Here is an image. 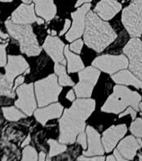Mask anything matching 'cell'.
<instances>
[{"mask_svg": "<svg viewBox=\"0 0 142 161\" xmlns=\"http://www.w3.org/2000/svg\"><path fill=\"white\" fill-rule=\"evenodd\" d=\"M48 143L50 145V153H49V157L52 158L54 156H57L60 153H64L67 149L66 144L61 143L55 139H49Z\"/></svg>", "mask_w": 142, "mask_h": 161, "instance_id": "obj_26", "label": "cell"}, {"mask_svg": "<svg viewBox=\"0 0 142 161\" xmlns=\"http://www.w3.org/2000/svg\"><path fill=\"white\" fill-rule=\"evenodd\" d=\"M105 158L103 155L99 156H91V157H87V156L81 155L78 158L77 161H105Z\"/></svg>", "mask_w": 142, "mask_h": 161, "instance_id": "obj_32", "label": "cell"}, {"mask_svg": "<svg viewBox=\"0 0 142 161\" xmlns=\"http://www.w3.org/2000/svg\"><path fill=\"white\" fill-rule=\"evenodd\" d=\"M39 153L33 146L27 145L23 148L22 158L20 161H39Z\"/></svg>", "mask_w": 142, "mask_h": 161, "instance_id": "obj_27", "label": "cell"}, {"mask_svg": "<svg viewBox=\"0 0 142 161\" xmlns=\"http://www.w3.org/2000/svg\"><path fill=\"white\" fill-rule=\"evenodd\" d=\"M30 141H31V137H30V135H29L27 137V138H26V139H25V140L24 141V142H23L22 147H25V146L29 145Z\"/></svg>", "mask_w": 142, "mask_h": 161, "instance_id": "obj_39", "label": "cell"}, {"mask_svg": "<svg viewBox=\"0 0 142 161\" xmlns=\"http://www.w3.org/2000/svg\"><path fill=\"white\" fill-rule=\"evenodd\" d=\"M112 80L120 85L133 86L137 89H142V80L133 74L130 70H121L113 74Z\"/></svg>", "mask_w": 142, "mask_h": 161, "instance_id": "obj_21", "label": "cell"}, {"mask_svg": "<svg viewBox=\"0 0 142 161\" xmlns=\"http://www.w3.org/2000/svg\"><path fill=\"white\" fill-rule=\"evenodd\" d=\"M25 80V76L24 75H18L16 79L14 80V81H13V92H15V90L17 89L19 86L23 85L24 84V82Z\"/></svg>", "mask_w": 142, "mask_h": 161, "instance_id": "obj_34", "label": "cell"}, {"mask_svg": "<svg viewBox=\"0 0 142 161\" xmlns=\"http://www.w3.org/2000/svg\"><path fill=\"white\" fill-rule=\"evenodd\" d=\"M11 20L16 25H31L34 23H38L39 25L45 24V19L43 18L36 16L34 4H20L13 12Z\"/></svg>", "mask_w": 142, "mask_h": 161, "instance_id": "obj_12", "label": "cell"}, {"mask_svg": "<svg viewBox=\"0 0 142 161\" xmlns=\"http://www.w3.org/2000/svg\"><path fill=\"white\" fill-rule=\"evenodd\" d=\"M65 55L66 60H68V72H80V70L85 69V65L83 63L82 59L77 54L71 52L69 45H65Z\"/></svg>", "mask_w": 142, "mask_h": 161, "instance_id": "obj_22", "label": "cell"}, {"mask_svg": "<svg viewBox=\"0 0 142 161\" xmlns=\"http://www.w3.org/2000/svg\"><path fill=\"white\" fill-rule=\"evenodd\" d=\"M42 47L55 63H60L62 65L66 64L65 57V45L60 38L49 35L45 39Z\"/></svg>", "mask_w": 142, "mask_h": 161, "instance_id": "obj_14", "label": "cell"}, {"mask_svg": "<svg viewBox=\"0 0 142 161\" xmlns=\"http://www.w3.org/2000/svg\"><path fill=\"white\" fill-rule=\"evenodd\" d=\"M130 133L136 138H142V118H136L130 124Z\"/></svg>", "mask_w": 142, "mask_h": 161, "instance_id": "obj_28", "label": "cell"}, {"mask_svg": "<svg viewBox=\"0 0 142 161\" xmlns=\"http://www.w3.org/2000/svg\"><path fill=\"white\" fill-rule=\"evenodd\" d=\"M29 65L22 55H8L7 65H5V76L8 81L13 83L14 80L25 71L29 70Z\"/></svg>", "mask_w": 142, "mask_h": 161, "instance_id": "obj_13", "label": "cell"}, {"mask_svg": "<svg viewBox=\"0 0 142 161\" xmlns=\"http://www.w3.org/2000/svg\"><path fill=\"white\" fill-rule=\"evenodd\" d=\"M34 2L35 12L45 21L50 22L57 14V7L54 0H33Z\"/></svg>", "mask_w": 142, "mask_h": 161, "instance_id": "obj_20", "label": "cell"}, {"mask_svg": "<svg viewBox=\"0 0 142 161\" xmlns=\"http://www.w3.org/2000/svg\"><path fill=\"white\" fill-rule=\"evenodd\" d=\"M0 161H8V156L7 155H3L2 157V158L0 159Z\"/></svg>", "mask_w": 142, "mask_h": 161, "instance_id": "obj_43", "label": "cell"}, {"mask_svg": "<svg viewBox=\"0 0 142 161\" xmlns=\"http://www.w3.org/2000/svg\"><path fill=\"white\" fill-rule=\"evenodd\" d=\"M122 24L132 38L142 35V0H135L123 9Z\"/></svg>", "mask_w": 142, "mask_h": 161, "instance_id": "obj_6", "label": "cell"}, {"mask_svg": "<svg viewBox=\"0 0 142 161\" xmlns=\"http://www.w3.org/2000/svg\"><path fill=\"white\" fill-rule=\"evenodd\" d=\"M39 161H46V154L45 152L41 151L39 153Z\"/></svg>", "mask_w": 142, "mask_h": 161, "instance_id": "obj_40", "label": "cell"}, {"mask_svg": "<svg viewBox=\"0 0 142 161\" xmlns=\"http://www.w3.org/2000/svg\"><path fill=\"white\" fill-rule=\"evenodd\" d=\"M100 75L99 69L88 66L79 72L80 81L75 86V92L78 98H90Z\"/></svg>", "mask_w": 142, "mask_h": 161, "instance_id": "obj_7", "label": "cell"}, {"mask_svg": "<svg viewBox=\"0 0 142 161\" xmlns=\"http://www.w3.org/2000/svg\"><path fill=\"white\" fill-rule=\"evenodd\" d=\"M83 45H84V41L81 39H78L75 42L71 43V45H70V50L75 54H80L82 50Z\"/></svg>", "mask_w": 142, "mask_h": 161, "instance_id": "obj_30", "label": "cell"}, {"mask_svg": "<svg viewBox=\"0 0 142 161\" xmlns=\"http://www.w3.org/2000/svg\"><path fill=\"white\" fill-rule=\"evenodd\" d=\"M13 83L8 81L5 75L0 73V96L8 97L13 99L16 94L13 90Z\"/></svg>", "mask_w": 142, "mask_h": 161, "instance_id": "obj_25", "label": "cell"}, {"mask_svg": "<svg viewBox=\"0 0 142 161\" xmlns=\"http://www.w3.org/2000/svg\"><path fill=\"white\" fill-rule=\"evenodd\" d=\"M46 161H51V160H50V157H48V158H46Z\"/></svg>", "mask_w": 142, "mask_h": 161, "instance_id": "obj_48", "label": "cell"}, {"mask_svg": "<svg viewBox=\"0 0 142 161\" xmlns=\"http://www.w3.org/2000/svg\"><path fill=\"white\" fill-rule=\"evenodd\" d=\"M123 52L129 60V70L142 80V41L132 38L123 48Z\"/></svg>", "mask_w": 142, "mask_h": 161, "instance_id": "obj_9", "label": "cell"}, {"mask_svg": "<svg viewBox=\"0 0 142 161\" xmlns=\"http://www.w3.org/2000/svg\"><path fill=\"white\" fill-rule=\"evenodd\" d=\"M93 0H77V3H76V4H75V7L79 8L80 6H82L84 3H90Z\"/></svg>", "mask_w": 142, "mask_h": 161, "instance_id": "obj_38", "label": "cell"}, {"mask_svg": "<svg viewBox=\"0 0 142 161\" xmlns=\"http://www.w3.org/2000/svg\"><path fill=\"white\" fill-rule=\"evenodd\" d=\"M142 147V141L140 138L134 135H129L120 141L117 149L128 160H132L135 158L137 151Z\"/></svg>", "mask_w": 142, "mask_h": 161, "instance_id": "obj_19", "label": "cell"}, {"mask_svg": "<svg viewBox=\"0 0 142 161\" xmlns=\"http://www.w3.org/2000/svg\"><path fill=\"white\" fill-rule=\"evenodd\" d=\"M122 8L121 3L116 0H100L95 7L94 12L105 21L112 19Z\"/></svg>", "mask_w": 142, "mask_h": 161, "instance_id": "obj_18", "label": "cell"}, {"mask_svg": "<svg viewBox=\"0 0 142 161\" xmlns=\"http://www.w3.org/2000/svg\"><path fill=\"white\" fill-rule=\"evenodd\" d=\"M71 21H70L69 19H66L65 21V25H64V28H63V30L60 31V35H65V33H67L68 32V30L70 29L71 26Z\"/></svg>", "mask_w": 142, "mask_h": 161, "instance_id": "obj_35", "label": "cell"}, {"mask_svg": "<svg viewBox=\"0 0 142 161\" xmlns=\"http://www.w3.org/2000/svg\"><path fill=\"white\" fill-rule=\"evenodd\" d=\"M64 111V107L60 103H54L43 108H38L34 112L35 119L43 126H45L47 122L55 118L61 117Z\"/></svg>", "mask_w": 142, "mask_h": 161, "instance_id": "obj_17", "label": "cell"}, {"mask_svg": "<svg viewBox=\"0 0 142 161\" xmlns=\"http://www.w3.org/2000/svg\"><path fill=\"white\" fill-rule=\"evenodd\" d=\"M127 132V126L125 124L113 125L103 133L102 143L106 153H110L117 145L119 141L125 137Z\"/></svg>", "mask_w": 142, "mask_h": 161, "instance_id": "obj_15", "label": "cell"}, {"mask_svg": "<svg viewBox=\"0 0 142 161\" xmlns=\"http://www.w3.org/2000/svg\"><path fill=\"white\" fill-rule=\"evenodd\" d=\"M3 115L6 120L9 122H18L20 119L26 118V114L20 110L19 108L13 106L10 107H3L2 108Z\"/></svg>", "mask_w": 142, "mask_h": 161, "instance_id": "obj_23", "label": "cell"}, {"mask_svg": "<svg viewBox=\"0 0 142 161\" xmlns=\"http://www.w3.org/2000/svg\"><path fill=\"white\" fill-rule=\"evenodd\" d=\"M33 0H22V2L25 4H31L32 3Z\"/></svg>", "mask_w": 142, "mask_h": 161, "instance_id": "obj_42", "label": "cell"}, {"mask_svg": "<svg viewBox=\"0 0 142 161\" xmlns=\"http://www.w3.org/2000/svg\"><path fill=\"white\" fill-rule=\"evenodd\" d=\"M85 132L87 134L88 149L84 151L83 154L87 157L103 155L105 153V148L101 143L102 140L99 132L91 126H87Z\"/></svg>", "mask_w": 142, "mask_h": 161, "instance_id": "obj_16", "label": "cell"}, {"mask_svg": "<svg viewBox=\"0 0 142 161\" xmlns=\"http://www.w3.org/2000/svg\"><path fill=\"white\" fill-rule=\"evenodd\" d=\"M75 92L74 90H70L66 94V98H67L68 100H70V102H74L75 101Z\"/></svg>", "mask_w": 142, "mask_h": 161, "instance_id": "obj_37", "label": "cell"}, {"mask_svg": "<svg viewBox=\"0 0 142 161\" xmlns=\"http://www.w3.org/2000/svg\"><path fill=\"white\" fill-rule=\"evenodd\" d=\"M106 161H117L115 158V155H109L106 158Z\"/></svg>", "mask_w": 142, "mask_h": 161, "instance_id": "obj_41", "label": "cell"}, {"mask_svg": "<svg viewBox=\"0 0 142 161\" xmlns=\"http://www.w3.org/2000/svg\"><path fill=\"white\" fill-rule=\"evenodd\" d=\"M92 65L108 74H115L129 66V60L125 55H102L93 60Z\"/></svg>", "mask_w": 142, "mask_h": 161, "instance_id": "obj_10", "label": "cell"}, {"mask_svg": "<svg viewBox=\"0 0 142 161\" xmlns=\"http://www.w3.org/2000/svg\"><path fill=\"white\" fill-rule=\"evenodd\" d=\"M117 37V34L108 21L100 19L94 11H89L84 33V42L88 47L101 53Z\"/></svg>", "mask_w": 142, "mask_h": 161, "instance_id": "obj_2", "label": "cell"}, {"mask_svg": "<svg viewBox=\"0 0 142 161\" xmlns=\"http://www.w3.org/2000/svg\"><path fill=\"white\" fill-rule=\"evenodd\" d=\"M55 72L57 75L58 80L60 86H75V83L73 80L70 77L66 72V68L65 65H62L60 63H55Z\"/></svg>", "mask_w": 142, "mask_h": 161, "instance_id": "obj_24", "label": "cell"}, {"mask_svg": "<svg viewBox=\"0 0 142 161\" xmlns=\"http://www.w3.org/2000/svg\"><path fill=\"white\" fill-rule=\"evenodd\" d=\"M76 142L80 145H81V147L84 149H86L87 148V134H86V132L84 131L82 133H80L76 138Z\"/></svg>", "mask_w": 142, "mask_h": 161, "instance_id": "obj_31", "label": "cell"}, {"mask_svg": "<svg viewBox=\"0 0 142 161\" xmlns=\"http://www.w3.org/2000/svg\"><path fill=\"white\" fill-rule=\"evenodd\" d=\"M139 109H140V110L142 112V103H141V102H140V105H139Z\"/></svg>", "mask_w": 142, "mask_h": 161, "instance_id": "obj_46", "label": "cell"}, {"mask_svg": "<svg viewBox=\"0 0 142 161\" xmlns=\"http://www.w3.org/2000/svg\"><path fill=\"white\" fill-rule=\"evenodd\" d=\"M18 99L14 102L15 107L19 108L27 116H31L37 109V99L35 98L34 84H23L15 90Z\"/></svg>", "mask_w": 142, "mask_h": 161, "instance_id": "obj_8", "label": "cell"}, {"mask_svg": "<svg viewBox=\"0 0 142 161\" xmlns=\"http://www.w3.org/2000/svg\"><path fill=\"white\" fill-rule=\"evenodd\" d=\"M141 98L140 93L130 90L125 86H115L113 93L105 101L101 108V111L107 113L120 114L128 108V106L138 111L140 110L139 105L141 102Z\"/></svg>", "mask_w": 142, "mask_h": 161, "instance_id": "obj_3", "label": "cell"}, {"mask_svg": "<svg viewBox=\"0 0 142 161\" xmlns=\"http://www.w3.org/2000/svg\"><path fill=\"white\" fill-rule=\"evenodd\" d=\"M56 74H51L47 77L37 80L34 83V91L38 106L43 108L56 103L62 92Z\"/></svg>", "mask_w": 142, "mask_h": 161, "instance_id": "obj_5", "label": "cell"}, {"mask_svg": "<svg viewBox=\"0 0 142 161\" xmlns=\"http://www.w3.org/2000/svg\"><path fill=\"white\" fill-rule=\"evenodd\" d=\"M52 35H56V31H55V30H52Z\"/></svg>", "mask_w": 142, "mask_h": 161, "instance_id": "obj_47", "label": "cell"}, {"mask_svg": "<svg viewBox=\"0 0 142 161\" xmlns=\"http://www.w3.org/2000/svg\"><path fill=\"white\" fill-rule=\"evenodd\" d=\"M95 109V101L90 98H78L73 102L70 108L64 111L59 121V142L64 144H72L80 133L86 129L85 122Z\"/></svg>", "mask_w": 142, "mask_h": 161, "instance_id": "obj_1", "label": "cell"}, {"mask_svg": "<svg viewBox=\"0 0 142 161\" xmlns=\"http://www.w3.org/2000/svg\"><path fill=\"white\" fill-rule=\"evenodd\" d=\"M13 0H0V2H3V3H10V2H13Z\"/></svg>", "mask_w": 142, "mask_h": 161, "instance_id": "obj_44", "label": "cell"}, {"mask_svg": "<svg viewBox=\"0 0 142 161\" xmlns=\"http://www.w3.org/2000/svg\"><path fill=\"white\" fill-rule=\"evenodd\" d=\"M6 46L7 44H1L0 43V67H3L7 65L8 56L6 52Z\"/></svg>", "mask_w": 142, "mask_h": 161, "instance_id": "obj_29", "label": "cell"}, {"mask_svg": "<svg viewBox=\"0 0 142 161\" xmlns=\"http://www.w3.org/2000/svg\"><path fill=\"white\" fill-rule=\"evenodd\" d=\"M139 161H142V153H139Z\"/></svg>", "mask_w": 142, "mask_h": 161, "instance_id": "obj_45", "label": "cell"}, {"mask_svg": "<svg viewBox=\"0 0 142 161\" xmlns=\"http://www.w3.org/2000/svg\"><path fill=\"white\" fill-rule=\"evenodd\" d=\"M114 155H115V158H116V160L117 161H128V159H126V158L119 152V150H118L117 148L114 150Z\"/></svg>", "mask_w": 142, "mask_h": 161, "instance_id": "obj_36", "label": "cell"}, {"mask_svg": "<svg viewBox=\"0 0 142 161\" xmlns=\"http://www.w3.org/2000/svg\"><path fill=\"white\" fill-rule=\"evenodd\" d=\"M5 26L8 35L18 42L20 51L27 56H37L42 51L36 35L30 25H16L11 19H7Z\"/></svg>", "mask_w": 142, "mask_h": 161, "instance_id": "obj_4", "label": "cell"}, {"mask_svg": "<svg viewBox=\"0 0 142 161\" xmlns=\"http://www.w3.org/2000/svg\"><path fill=\"white\" fill-rule=\"evenodd\" d=\"M136 110H135L134 108L131 107V108H126L124 112H122L121 113L119 114V118H121L123 117H125L126 115H130L131 116V118H132V120H135V118H136Z\"/></svg>", "mask_w": 142, "mask_h": 161, "instance_id": "obj_33", "label": "cell"}, {"mask_svg": "<svg viewBox=\"0 0 142 161\" xmlns=\"http://www.w3.org/2000/svg\"><path fill=\"white\" fill-rule=\"evenodd\" d=\"M91 7L90 3H85L80 6L76 11L71 14L73 23L70 30L66 33L65 39L69 42H73L81 37L84 35L85 30V23H86V15L89 13Z\"/></svg>", "mask_w": 142, "mask_h": 161, "instance_id": "obj_11", "label": "cell"}]
</instances>
